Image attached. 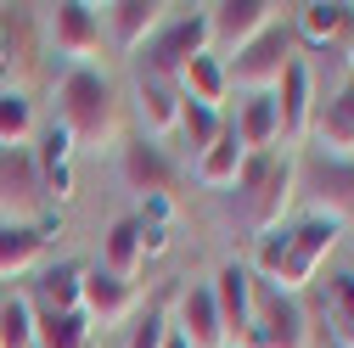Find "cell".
I'll use <instances>...</instances> for the list:
<instances>
[{"instance_id":"6da1fadb","label":"cell","mask_w":354,"mask_h":348,"mask_svg":"<svg viewBox=\"0 0 354 348\" xmlns=\"http://www.w3.org/2000/svg\"><path fill=\"white\" fill-rule=\"evenodd\" d=\"M57 118L73 129L79 146L102 152L118 129V84L102 68H62L57 79Z\"/></svg>"},{"instance_id":"7a4b0ae2","label":"cell","mask_w":354,"mask_h":348,"mask_svg":"<svg viewBox=\"0 0 354 348\" xmlns=\"http://www.w3.org/2000/svg\"><path fill=\"white\" fill-rule=\"evenodd\" d=\"M337 236H343V220H332V213H309V220H298V225L287 231V253H281L276 276L264 281V287L298 298L309 281H315V270L326 264V253L337 247Z\"/></svg>"},{"instance_id":"3957f363","label":"cell","mask_w":354,"mask_h":348,"mask_svg":"<svg viewBox=\"0 0 354 348\" xmlns=\"http://www.w3.org/2000/svg\"><path fill=\"white\" fill-rule=\"evenodd\" d=\"M242 348H309L304 303L276 292V287H259L253 292V326L242 331Z\"/></svg>"},{"instance_id":"277c9868","label":"cell","mask_w":354,"mask_h":348,"mask_svg":"<svg viewBox=\"0 0 354 348\" xmlns=\"http://www.w3.org/2000/svg\"><path fill=\"white\" fill-rule=\"evenodd\" d=\"M287 62H292V28L276 23V28H264L253 46H242V51L225 62V79H231V90H242V96L276 90L281 73H287Z\"/></svg>"},{"instance_id":"5b68a950","label":"cell","mask_w":354,"mask_h":348,"mask_svg":"<svg viewBox=\"0 0 354 348\" xmlns=\"http://www.w3.org/2000/svg\"><path fill=\"white\" fill-rule=\"evenodd\" d=\"M203 51H208V6L169 17V23L152 34V46H147V73H158V79L174 84V73H180L192 57H203Z\"/></svg>"},{"instance_id":"8992f818","label":"cell","mask_w":354,"mask_h":348,"mask_svg":"<svg viewBox=\"0 0 354 348\" xmlns=\"http://www.w3.org/2000/svg\"><path fill=\"white\" fill-rule=\"evenodd\" d=\"M276 12H281L276 0H219V6H208V46H219L225 62H231L242 46H253L264 28L281 23Z\"/></svg>"},{"instance_id":"52a82bcc","label":"cell","mask_w":354,"mask_h":348,"mask_svg":"<svg viewBox=\"0 0 354 348\" xmlns=\"http://www.w3.org/2000/svg\"><path fill=\"white\" fill-rule=\"evenodd\" d=\"M51 39H57V57L68 68H96L102 46H107V28L96 17V6H84V0H62L51 12Z\"/></svg>"},{"instance_id":"ba28073f","label":"cell","mask_w":354,"mask_h":348,"mask_svg":"<svg viewBox=\"0 0 354 348\" xmlns=\"http://www.w3.org/2000/svg\"><path fill=\"white\" fill-rule=\"evenodd\" d=\"M298 186L321 202V213L354 220V157H326V152L298 157Z\"/></svg>"},{"instance_id":"9c48e42d","label":"cell","mask_w":354,"mask_h":348,"mask_svg":"<svg viewBox=\"0 0 354 348\" xmlns=\"http://www.w3.org/2000/svg\"><path fill=\"white\" fill-rule=\"evenodd\" d=\"M292 197H298V157H270V168H264V180H259V191L242 202L248 225H253L259 236L281 231V220H287Z\"/></svg>"},{"instance_id":"30bf717a","label":"cell","mask_w":354,"mask_h":348,"mask_svg":"<svg viewBox=\"0 0 354 348\" xmlns=\"http://www.w3.org/2000/svg\"><path fill=\"white\" fill-rule=\"evenodd\" d=\"M73 129L62 118H51L46 129H39V146H34V168H39V197H51V202H68L73 197Z\"/></svg>"},{"instance_id":"8fae6325","label":"cell","mask_w":354,"mask_h":348,"mask_svg":"<svg viewBox=\"0 0 354 348\" xmlns=\"http://www.w3.org/2000/svg\"><path fill=\"white\" fill-rule=\"evenodd\" d=\"M39 168L28 146H0V213H12V225H28V213H39Z\"/></svg>"},{"instance_id":"7c38bea8","label":"cell","mask_w":354,"mask_h":348,"mask_svg":"<svg viewBox=\"0 0 354 348\" xmlns=\"http://www.w3.org/2000/svg\"><path fill=\"white\" fill-rule=\"evenodd\" d=\"M136 118H141V141H169V135H180V90H174L169 79L158 73H136Z\"/></svg>"},{"instance_id":"4fadbf2b","label":"cell","mask_w":354,"mask_h":348,"mask_svg":"<svg viewBox=\"0 0 354 348\" xmlns=\"http://www.w3.org/2000/svg\"><path fill=\"white\" fill-rule=\"evenodd\" d=\"M276 113H281V141H309V124H315V73H309L304 57H292L281 84H276Z\"/></svg>"},{"instance_id":"5bb4252c","label":"cell","mask_w":354,"mask_h":348,"mask_svg":"<svg viewBox=\"0 0 354 348\" xmlns=\"http://www.w3.org/2000/svg\"><path fill=\"white\" fill-rule=\"evenodd\" d=\"M208 287H214V303H219V320H225V337L242 342V331L253 326V292H259L253 270L242 264V258H225Z\"/></svg>"},{"instance_id":"9a60e30c","label":"cell","mask_w":354,"mask_h":348,"mask_svg":"<svg viewBox=\"0 0 354 348\" xmlns=\"http://www.w3.org/2000/svg\"><path fill=\"white\" fill-rule=\"evenodd\" d=\"M136 303H141V292H136V281H118V276H107L102 264L96 270H84V303L79 309L91 315V326H118V320H129L136 315Z\"/></svg>"},{"instance_id":"2e32d148","label":"cell","mask_w":354,"mask_h":348,"mask_svg":"<svg viewBox=\"0 0 354 348\" xmlns=\"http://www.w3.org/2000/svg\"><path fill=\"white\" fill-rule=\"evenodd\" d=\"M180 331L192 348H225L231 337H225V320H219V303H214V287L208 281H192L186 292H180Z\"/></svg>"},{"instance_id":"e0dca14e","label":"cell","mask_w":354,"mask_h":348,"mask_svg":"<svg viewBox=\"0 0 354 348\" xmlns=\"http://www.w3.org/2000/svg\"><path fill=\"white\" fill-rule=\"evenodd\" d=\"M163 23H169L163 0H118V6H107V34L118 39L124 51H147Z\"/></svg>"},{"instance_id":"ac0fdd59","label":"cell","mask_w":354,"mask_h":348,"mask_svg":"<svg viewBox=\"0 0 354 348\" xmlns=\"http://www.w3.org/2000/svg\"><path fill=\"white\" fill-rule=\"evenodd\" d=\"M118 168H124L129 191H141V197H169V186H174V163L158 141H129Z\"/></svg>"},{"instance_id":"d6986e66","label":"cell","mask_w":354,"mask_h":348,"mask_svg":"<svg viewBox=\"0 0 354 348\" xmlns=\"http://www.w3.org/2000/svg\"><path fill=\"white\" fill-rule=\"evenodd\" d=\"M174 90H180V102H197V107H225V96H231V79H225V57H214V51H203V57H192L180 73H174Z\"/></svg>"},{"instance_id":"ffe728a7","label":"cell","mask_w":354,"mask_h":348,"mask_svg":"<svg viewBox=\"0 0 354 348\" xmlns=\"http://www.w3.org/2000/svg\"><path fill=\"white\" fill-rule=\"evenodd\" d=\"M236 141L248 146V152H270L276 141H281V113H276V90H253V96H242L236 102Z\"/></svg>"},{"instance_id":"44dd1931","label":"cell","mask_w":354,"mask_h":348,"mask_svg":"<svg viewBox=\"0 0 354 348\" xmlns=\"http://www.w3.org/2000/svg\"><path fill=\"white\" fill-rule=\"evenodd\" d=\"M309 135H315V152L326 157H354V79L326 102V113L309 124Z\"/></svg>"},{"instance_id":"7402d4cb","label":"cell","mask_w":354,"mask_h":348,"mask_svg":"<svg viewBox=\"0 0 354 348\" xmlns=\"http://www.w3.org/2000/svg\"><path fill=\"white\" fill-rule=\"evenodd\" d=\"M242 163H248V146L236 141V129L225 124V129H219V141L192 163V174H197V186H203V191H231V186H236V174H242Z\"/></svg>"},{"instance_id":"603a6c76","label":"cell","mask_w":354,"mask_h":348,"mask_svg":"<svg viewBox=\"0 0 354 348\" xmlns=\"http://www.w3.org/2000/svg\"><path fill=\"white\" fill-rule=\"evenodd\" d=\"M343 28H348V6H337V0H309V6H298V17H292V39L309 46V51L337 46Z\"/></svg>"},{"instance_id":"cb8c5ba5","label":"cell","mask_w":354,"mask_h":348,"mask_svg":"<svg viewBox=\"0 0 354 348\" xmlns=\"http://www.w3.org/2000/svg\"><path fill=\"white\" fill-rule=\"evenodd\" d=\"M79 303H84V264L62 258V264H46V270H39V298H34V309L73 315Z\"/></svg>"},{"instance_id":"d4e9b609","label":"cell","mask_w":354,"mask_h":348,"mask_svg":"<svg viewBox=\"0 0 354 348\" xmlns=\"http://www.w3.org/2000/svg\"><path fill=\"white\" fill-rule=\"evenodd\" d=\"M96 326L84 309L73 315H51V309H34V348H91Z\"/></svg>"},{"instance_id":"484cf974","label":"cell","mask_w":354,"mask_h":348,"mask_svg":"<svg viewBox=\"0 0 354 348\" xmlns=\"http://www.w3.org/2000/svg\"><path fill=\"white\" fill-rule=\"evenodd\" d=\"M102 270L118 276V281H136L141 270V225L136 220H113L107 236H102Z\"/></svg>"},{"instance_id":"4316f807","label":"cell","mask_w":354,"mask_h":348,"mask_svg":"<svg viewBox=\"0 0 354 348\" xmlns=\"http://www.w3.org/2000/svg\"><path fill=\"white\" fill-rule=\"evenodd\" d=\"M39 258H46V236H39L34 225L0 220V276H23V270L39 264Z\"/></svg>"},{"instance_id":"83f0119b","label":"cell","mask_w":354,"mask_h":348,"mask_svg":"<svg viewBox=\"0 0 354 348\" xmlns=\"http://www.w3.org/2000/svg\"><path fill=\"white\" fill-rule=\"evenodd\" d=\"M326 320H332V348H354V270H337L326 281Z\"/></svg>"},{"instance_id":"f1b7e54d","label":"cell","mask_w":354,"mask_h":348,"mask_svg":"<svg viewBox=\"0 0 354 348\" xmlns=\"http://www.w3.org/2000/svg\"><path fill=\"white\" fill-rule=\"evenodd\" d=\"M0 348H34V298L12 292L0 303Z\"/></svg>"},{"instance_id":"f546056e","label":"cell","mask_w":354,"mask_h":348,"mask_svg":"<svg viewBox=\"0 0 354 348\" xmlns=\"http://www.w3.org/2000/svg\"><path fill=\"white\" fill-rule=\"evenodd\" d=\"M219 129H225V113H214V107H197V102H180V135H186L192 157H203V152L219 141Z\"/></svg>"},{"instance_id":"4dcf8cb0","label":"cell","mask_w":354,"mask_h":348,"mask_svg":"<svg viewBox=\"0 0 354 348\" xmlns=\"http://www.w3.org/2000/svg\"><path fill=\"white\" fill-rule=\"evenodd\" d=\"M34 135V102L23 90H0V146H23Z\"/></svg>"},{"instance_id":"1f68e13d","label":"cell","mask_w":354,"mask_h":348,"mask_svg":"<svg viewBox=\"0 0 354 348\" xmlns=\"http://www.w3.org/2000/svg\"><path fill=\"white\" fill-rule=\"evenodd\" d=\"M169 342V315L163 309H147L136 326H129V342L124 348H163Z\"/></svg>"},{"instance_id":"d6a6232c","label":"cell","mask_w":354,"mask_h":348,"mask_svg":"<svg viewBox=\"0 0 354 348\" xmlns=\"http://www.w3.org/2000/svg\"><path fill=\"white\" fill-rule=\"evenodd\" d=\"M281 253H287V231H270V236H259V258H253V270L270 281L276 264H281Z\"/></svg>"},{"instance_id":"836d02e7","label":"cell","mask_w":354,"mask_h":348,"mask_svg":"<svg viewBox=\"0 0 354 348\" xmlns=\"http://www.w3.org/2000/svg\"><path fill=\"white\" fill-rule=\"evenodd\" d=\"M141 225H163L169 231V220H174V197H147V208L136 213Z\"/></svg>"},{"instance_id":"e575fe53","label":"cell","mask_w":354,"mask_h":348,"mask_svg":"<svg viewBox=\"0 0 354 348\" xmlns=\"http://www.w3.org/2000/svg\"><path fill=\"white\" fill-rule=\"evenodd\" d=\"M141 225V220H136ZM158 253H169V231L163 225H141V258H158Z\"/></svg>"},{"instance_id":"d590c367","label":"cell","mask_w":354,"mask_h":348,"mask_svg":"<svg viewBox=\"0 0 354 348\" xmlns=\"http://www.w3.org/2000/svg\"><path fill=\"white\" fill-rule=\"evenodd\" d=\"M6 62H12V34H6V23H0V73H6Z\"/></svg>"},{"instance_id":"8d00e7d4","label":"cell","mask_w":354,"mask_h":348,"mask_svg":"<svg viewBox=\"0 0 354 348\" xmlns=\"http://www.w3.org/2000/svg\"><path fill=\"white\" fill-rule=\"evenodd\" d=\"M163 348H192V342H186L180 331H174V326H169V342H163Z\"/></svg>"},{"instance_id":"74e56055","label":"cell","mask_w":354,"mask_h":348,"mask_svg":"<svg viewBox=\"0 0 354 348\" xmlns=\"http://www.w3.org/2000/svg\"><path fill=\"white\" fill-rule=\"evenodd\" d=\"M225 348H242V342H225Z\"/></svg>"},{"instance_id":"f35d334b","label":"cell","mask_w":354,"mask_h":348,"mask_svg":"<svg viewBox=\"0 0 354 348\" xmlns=\"http://www.w3.org/2000/svg\"><path fill=\"white\" fill-rule=\"evenodd\" d=\"M326 348H332V342H326Z\"/></svg>"}]
</instances>
